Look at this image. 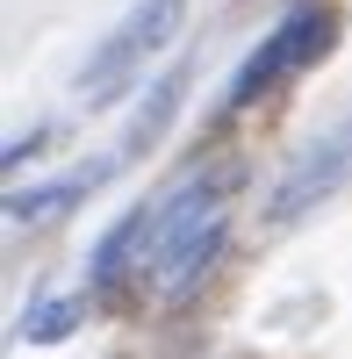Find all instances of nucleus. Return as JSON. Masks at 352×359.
Listing matches in <instances>:
<instances>
[{
    "instance_id": "obj_2",
    "label": "nucleus",
    "mask_w": 352,
    "mask_h": 359,
    "mask_svg": "<svg viewBox=\"0 0 352 359\" xmlns=\"http://www.w3.org/2000/svg\"><path fill=\"white\" fill-rule=\"evenodd\" d=\"M180 15H187V0H137V8L108 29V43L79 65V94H86V101H108L115 86L137 72V57H151L172 29H180Z\"/></svg>"
},
{
    "instance_id": "obj_4",
    "label": "nucleus",
    "mask_w": 352,
    "mask_h": 359,
    "mask_svg": "<svg viewBox=\"0 0 352 359\" xmlns=\"http://www.w3.org/2000/svg\"><path fill=\"white\" fill-rule=\"evenodd\" d=\"M115 165H123V158H115ZM115 165L72 172V180H50V187H22V194H8V216H15V223H50V216H65L72 201H86V187H94V180H108Z\"/></svg>"
},
{
    "instance_id": "obj_1",
    "label": "nucleus",
    "mask_w": 352,
    "mask_h": 359,
    "mask_svg": "<svg viewBox=\"0 0 352 359\" xmlns=\"http://www.w3.org/2000/svg\"><path fill=\"white\" fill-rule=\"evenodd\" d=\"M331 36H338V15H331V8H316V0L287 8V15L266 29V43H259L245 65H238V79H230V94H223V101H230V108H252L273 79H287V72L316 65V57L331 50Z\"/></svg>"
},
{
    "instance_id": "obj_5",
    "label": "nucleus",
    "mask_w": 352,
    "mask_h": 359,
    "mask_svg": "<svg viewBox=\"0 0 352 359\" xmlns=\"http://www.w3.org/2000/svg\"><path fill=\"white\" fill-rule=\"evenodd\" d=\"M180 94H187V65H172L158 86H151V94H144V108L130 115V137H123V158L130 151H151V144L165 137V123H172V115H180Z\"/></svg>"
},
{
    "instance_id": "obj_3",
    "label": "nucleus",
    "mask_w": 352,
    "mask_h": 359,
    "mask_svg": "<svg viewBox=\"0 0 352 359\" xmlns=\"http://www.w3.org/2000/svg\"><path fill=\"white\" fill-rule=\"evenodd\" d=\"M352 180V115L338 130H324L316 144H302L295 158H287V172H280V187L266 194V216L273 223H295L302 208H316V201H331L338 187Z\"/></svg>"
},
{
    "instance_id": "obj_6",
    "label": "nucleus",
    "mask_w": 352,
    "mask_h": 359,
    "mask_svg": "<svg viewBox=\"0 0 352 359\" xmlns=\"http://www.w3.org/2000/svg\"><path fill=\"white\" fill-rule=\"evenodd\" d=\"M79 316H86L79 302H36V309H22L15 338H22V345H57V338H65V331H72Z\"/></svg>"
}]
</instances>
